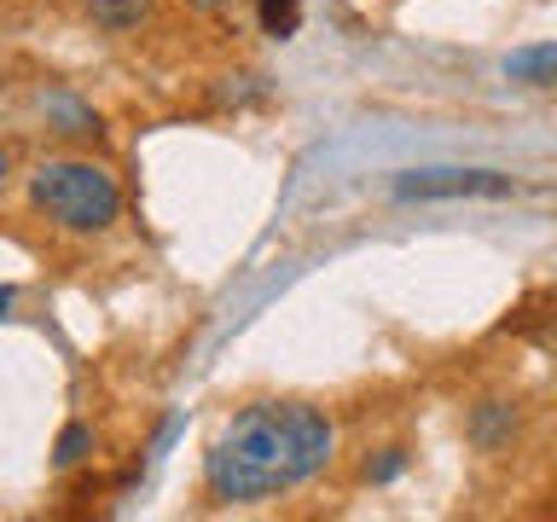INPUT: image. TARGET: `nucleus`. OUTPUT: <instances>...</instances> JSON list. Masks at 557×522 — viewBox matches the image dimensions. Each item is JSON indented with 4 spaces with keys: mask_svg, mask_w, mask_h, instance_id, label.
Wrapping results in <instances>:
<instances>
[{
    "mask_svg": "<svg viewBox=\"0 0 557 522\" xmlns=\"http://www.w3.org/2000/svg\"><path fill=\"white\" fill-rule=\"evenodd\" d=\"M505 82L529 87V94H557V41H522L499 59Z\"/></svg>",
    "mask_w": 557,
    "mask_h": 522,
    "instance_id": "6",
    "label": "nucleus"
},
{
    "mask_svg": "<svg viewBox=\"0 0 557 522\" xmlns=\"http://www.w3.org/2000/svg\"><path fill=\"white\" fill-rule=\"evenodd\" d=\"M256 24H261V35H273V41H290V35L302 29V0H256Z\"/></svg>",
    "mask_w": 557,
    "mask_h": 522,
    "instance_id": "10",
    "label": "nucleus"
},
{
    "mask_svg": "<svg viewBox=\"0 0 557 522\" xmlns=\"http://www.w3.org/2000/svg\"><path fill=\"white\" fill-rule=\"evenodd\" d=\"M94 452H99V430L87 424V418H70V424L59 430V442H52V470L70 476V470H82Z\"/></svg>",
    "mask_w": 557,
    "mask_h": 522,
    "instance_id": "8",
    "label": "nucleus"
},
{
    "mask_svg": "<svg viewBox=\"0 0 557 522\" xmlns=\"http://www.w3.org/2000/svg\"><path fill=\"white\" fill-rule=\"evenodd\" d=\"M7 181H12V146H0V191H7Z\"/></svg>",
    "mask_w": 557,
    "mask_h": 522,
    "instance_id": "13",
    "label": "nucleus"
},
{
    "mask_svg": "<svg viewBox=\"0 0 557 522\" xmlns=\"http://www.w3.org/2000/svg\"><path fill=\"white\" fill-rule=\"evenodd\" d=\"M517 181L499 169H400L389 198L400 203H453V198H511Z\"/></svg>",
    "mask_w": 557,
    "mask_h": 522,
    "instance_id": "3",
    "label": "nucleus"
},
{
    "mask_svg": "<svg viewBox=\"0 0 557 522\" xmlns=\"http://www.w3.org/2000/svg\"><path fill=\"white\" fill-rule=\"evenodd\" d=\"M12 308H17V285H0V320H12Z\"/></svg>",
    "mask_w": 557,
    "mask_h": 522,
    "instance_id": "12",
    "label": "nucleus"
},
{
    "mask_svg": "<svg viewBox=\"0 0 557 522\" xmlns=\"http://www.w3.org/2000/svg\"><path fill=\"white\" fill-rule=\"evenodd\" d=\"M337 464V418L313 400H244L203 447V499L215 511L273 505Z\"/></svg>",
    "mask_w": 557,
    "mask_h": 522,
    "instance_id": "1",
    "label": "nucleus"
},
{
    "mask_svg": "<svg viewBox=\"0 0 557 522\" xmlns=\"http://www.w3.org/2000/svg\"><path fill=\"white\" fill-rule=\"evenodd\" d=\"M24 203L29 215L59 238L94 244L111 238L122 215H128V191H122V174L111 163H99L94 151H52L24 174Z\"/></svg>",
    "mask_w": 557,
    "mask_h": 522,
    "instance_id": "2",
    "label": "nucleus"
},
{
    "mask_svg": "<svg viewBox=\"0 0 557 522\" xmlns=\"http://www.w3.org/2000/svg\"><path fill=\"white\" fill-rule=\"evenodd\" d=\"M412 470V447H377L372 459H360V482H372V487H389V482H400Z\"/></svg>",
    "mask_w": 557,
    "mask_h": 522,
    "instance_id": "9",
    "label": "nucleus"
},
{
    "mask_svg": "<svg viewBox=\"0 0 557 522\" xmlns=\"http://www.w3.org/2000/svg\"><path fill=\"white\" fill-rule=\"evenodd\" d=\"M35 116H41V128L52 139H64V146H94V139H104V116L64 82L35 87Z\"/></svg>",
    "mask_w": 557,
    "mask_h": 522,
    "instance_id": "4",
    "label": "nucleus"
},
{
    "mask_svg": "<svg viewBox=\"0 0 557 522\" xmlns=\"http://www.w3.org/2000/svg\"><path fill=\"white\" fill-rule=\"evenodd\" d=\"M181 7H191V12H209V17H215V12H233V0H181Z\"/></svg>",
    "mask_w": 557,
    "mask_h": 522,
    "instance_id": "11",
    "label": "nucleus"
},
{
    "mask_svg": "<svg viewBox=\"0 0 557 522\" xmlns=\"http://www.w3.org/2000/svg\"><path fill=\"white\" fill-rule=\"evenodd\" d=\"M157 7L163 0H82V12H87V24H94L99 35H134V29H146Z\"/></svg>",
    "mask_w": 557,
    "mask_h": 522,
    "instance_id": "7",
    "label": "nucleus"
},
{
    "mask_svg": "<svg viewBox=\"0 0 557 522\" xmlns=\"http://www.w3.org/2000/svg\"><path fill=\"white\" fill-rule=\"evenodd\" d=\"M517 430H522V412H517V400H476V407L465 412V442L476 447V452H505L517 442Z\"/></svg>",
    "mask_w": 557,
    "mask_h": 522,
    "instance_id": "5",
    "label": "nucleus"
}]
</instances>
